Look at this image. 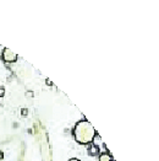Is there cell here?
Wrapping results in <instances>:
<instances>
[{"instance_id": "6da1fadb", "label": "cell", "mask_w": 159, "mask_h": 161, "mask_svg": "<svg viewBox=\"0 0 159 161\" xmlns=\"http://www.w3.org/2000/svg\"><path fill=\"white\" fill-rule=\"evenodd\" d=\"M94 136H96V129L88 121L82 119L76 123V126L74 128V138L77 143L83 144V145H88V144L93 143Z\"/></svg>"}, {"instance_id": "7a4b0ae2", "label": "cell", "mask_w": 159, "mask_h": 161, "mask_svg": "<svg viewBox=\"0 0 159 161\" xmlns=\"http://www.w3.org/2000/svg\"><path fill=\"white\" fill-rule=\"evenodd\" d=\"M2 59L6 62V63H15L17 60V54L14 53L11 49L9 48H5L2 51Z\"/></svg>"}, {"instance_id": "3957f363", "label": "cell", "mask_w": 159, "mask_h": 161, "mask_svg": "<svg viewBox=\"0 0 159 161\" xmlns=\"http://www.w3.org/2000/svg\"><path fill=\"white\" fill-rule=\"evenodd\" d=\"M88 155H91V156L99 155V148H98V145H96L93 143L88 144Z\"/></svg>"}, {"instance_id": "277c9868", "label": "cell", "mask_w": 159, "mask_h": 161, "mask_svg": "<svg viewBox=\"0 0 159 161\" xmlns=\"http://www.w3.org/2000/svg\"><path fill=\"white\" fill-rule=\"evenodd\" d=\"M99 161H113V158L110 153H103V154H99Z\"/></svg>"}, {"instance_id": "5b68a950", "label": "cell", "mask_w": 159, "mask_h": 161, "mask_svg": "<svg viewBox=\"0 0 159 161\" xmlns=\"http://www.w3.org/2000/svg\"><path fill=\"white\" fill-rule=\"evenodd\" d=\"M21 113H22V116L24 117H26L27 113H28V111H27V108H22V111H21Z\"/></svg>"}, {"instance_id": "8992f818", "label": "cell", "mask_w": 159, "mask_h": 161, "mask_svg": "<svg viewBox=\"0 0 159 161\" xmlns=\"http://www.w3.org/2000/svg\"><path fill=\"white\" fill-rule=\"evenodd\" d=\"M5 95V89L4 87H0V97H2Z\"/></svg>"}, {"instance_id": "52a82bcc", "label": "cell", "mask_w": 159, "mask_h": 161, "mask_svg": "<svg viewBox=\"0 0 159 161\" xmlns=\"http://www.w3.org/2000/svg\"><path fill=\"white\" fill-rule=\"evenodd\" d=\"M2 159H4V153L0 151V160H2Z\"/></svg>"}, {"instance_id": "ba28073f", "label": "cell", "mask_w": 159, "mask_h": 161, "mask_svg": "<svg viewBox=\"0 0 159 161\" xmlns=\"http://www.w3.org/2000/svg\"><path fill=\"white\" fill-rule=\"evenodd\" d=\"M69 161H80L79 159H76V158H74V159H70Z\"/></svg>"}]
</instances>
